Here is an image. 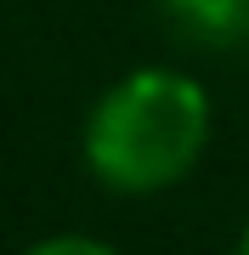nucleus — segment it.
Instances as JSON below:
<instances>
[{
	"label": "nucleus",
	"instance_id": "1",
	"mask_svg": "<svg viewBox=\"0 0 249 255\" xmlns=\"http://www.w3.org/2000/svg\"><path fill=\"white\" fill-rule=\"evenodd\" d=\"M215 130L210 91L181 68H130L85 119V164L102 187L148 199L198 170Z\"/></svg>",
	"mask_w": 249,
	"mask_h": 255
},
{
	"label": "nucleus",
	"instance_id": "4",
	"mask_svg": "<svg viewBox=\"0 0 249 255\" xmlns=\"http://www.w3.org/2000/svg\"><path fill=\"white\" fill-rule=\"evenodd\" d=\"M238 255H249V227H244V238H238Z\"/></svg>",
	"mask_w": 249,
	"mask_h": 255
},
{
	"label": "nucleus",
	"instance_id": "2",
	"mask_svg": "<svg viewBox=\"0 0 249 255\" xmlns=\"http://www.w3.org/2000/svg\"><path fill=\"white\" fill-rule=\"evenodd\" d=\"M165 11L204 46H232L249 34V0H165Z\"/></svg>",
	"mask_w": 249,
	"mask_h": 255
},
{
	"label": "nucleus",
	"instance_id": "3",
	"mask_svg": "<svg viewBox=\"0 0 249 255\" xmlns=\"http://www.w3.org/2000/svg\"><path fill=\"white\" fill-rule=\"evenodd\" d=\"M23 255H119L108 238H91V233H51L40 244H28Z\"/></svg>",
	"mask_w": 249,
	"mask_h": 255
}]
</instances>
